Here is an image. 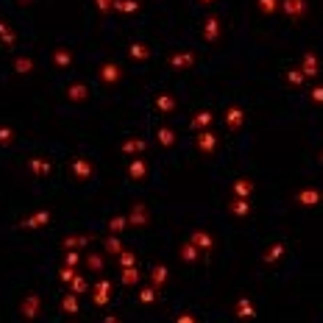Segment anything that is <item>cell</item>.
Wrapping results in <instances>:
<instances>
[{
    "label": "cell",
    "mask_w": 323,
    "mask_h": 323,
    "mask_svg": "<svg viewBox=\"0 0 323 323\" xmlns=\"http://www.w3.org/2000/svg\"><path fill=\"white\" fill-rule=\"evenodd\" d=\"M282 12L287 17H301L306 12V0H282Z\"/></svg>",
    "instance_id": "1"
},
{
    "label": "cell",
    "mask_w": 323,
    "mask_h": 323,
    "mask_svg": "<svg viewBox=\"0 0 323 323\" xmlns=\"http://www.w3.org/2000/svg\"><path fill=\"white\" fill-rule=\"evenodd\" d=\"M100 78H104L106 84H114V81H120V78H123V72L117 70L114 64H104V67H100Z\"/></svg>",
    "instance_id": "2"
},
{
    "label": "cell",
    "mask_w": 323,
    "mask_h": 323,
    "mask_svg": "<svg viewBox=\"0 0 323 323\" xmlns=\"http://www.w3.org/2000/svg\"><path fill=\"white\" fill-rule=\"evenodd\" d=\"M72 173H76L78 178H90V176H92V164L86 159H76V162H72Z\"/></svg>",
    "instance_id": "3"
},
{
    "label": "cell",
    "mask_w": 323,
    "mask_h": 323,
    "mask_svg": "<svg viewBox=\"0 0 323 323\" xmlns=\"http://www.w3.org/2000/svg\"><path fill=\"white\" fill-rule=\"evenodd\" d=\"M114 8L120 14H134V12H140V3L136 0H114Z\"/></svg>",
    "instance_id": "4"
},
{
    "label": "cell",
    "mask_w": 323,
    "mask_h": 323,
    "mask_svg": "<svg viewBox=\"0 0 323 323\" xmlns=\"http://www.w3.org/2000/svg\"><path fill=\"white\" fill-rule=\"evenodd\" d=\"M48 220H50V214H48V212H39V214H34V218H28L22 226H26V228H39V226H45Z\"/></svg>",
    "instance_id": "5"
},
{
    "label": "cell",
    "mask_w": 323,
    "mask_h": 323,
    "mask_svg": "<svg viewBox=\"0 0 323 323\" xmlns=\"http://www.w3.org/2000/svg\"><path fill=\"white\" fill-rule=\"evenodd\" d=\"M218 34H220V22H218V17H209L206 20V31H204V36L212 42V39H218Z\"/></svg>",
    "instance_id": "6"
},
{
    "label": "cell",
    "mask_w": 323,
    "mask_h": 323,
    "mask_svg": "<svg viewBox=\"0 0 323 323\" xmlns=\"http://www.w3.org/2000/svg\"><path fill=\"white\" fill-rule=\"evenodd\" d=\"M22 312H26V318H36V312H39V298H36V296H28V301H26V306H22Z\"/></svg>",
    "instance_id": "7"
},
{
    "label": "cell",
    "mask_w": 323,
    "mask_h": 323,
    "mask_svg": "<svg viewBox=\"0 0 323 323\" xmlns=\"http://www.w3.org/2000/svg\"><path fill=\"white\" fill-rule=\"evenodd\" d=\"M214 142H218V140H214V134H200L198 136V148L200 150H212Z\"/></svg>",
    "instance_id": "8"
},
{
    "label": "cell",
    "mask_w": 323,
    "mask_h": 323,
    "mask_svg": "<svg viewBox=\"0 0 323 323\" xmlns=\"http://www.w3.org/2000/svg\"><path fill=\"white\" fill-rule=\"evenodd\" d=\"M0 39H3V45H14V42H17L14 31H12L8 26H3V22H0Z\"/></svg>",
    "instance_id": "9"
},
{
    "label": "cell",
    "mask_w": 323,
    "mask_h": 323,
    "mask_svg": "<svg viewBox=\"0 0 323 323\" xmlns=\"http://www.w3.org/2000/svg\"><path fill=\"white\" fill-rule=\"evenodd\" d=\"M192 62H195L192 53H178V56H173V67H187V64H192Z\"/></svg>",
    "instance_id": "10"
},
{
    "label": "cell",
    "mask_w": 323,
    "mask_h": 323,
    "mask_svg": "<svg viewBox=\"0 0 323 323\" xmlns=\"http://www.w3.org/2000/svg\"><path fill=\"white\" fill-rule=\"evenodd\" d=\"M240 126H242V112L228 109V128H240Z\"/></svg>",
    "instance_id": "11"
},
{
    "label": "cell",
    "mask_w": 323,
    "mask_h": 323,
    "mask_svg": "<svg viewBox=\"0 0 323 323\" xmlns=\"http://www.w3.org/2000/svg\"><path fill=\"white\" fill-rule=\"evenodd\" d=\"M209 123H212V114H209V112H200V114L192 120V128H206Z\"/></svg>",
    "instance_id": "12"
},
{
    "label": "cell",
    "mask_w": 323,
    "mask_h": 323,
    "mask_svg": "<svg viewBox=\"0 0 323 323\" xmlns=\"http://www.w3.org/2000/svg\"><path fill=\"white\" fill-rule=\"evenodd\" d=\"M14 67H17L20 76H28V72L34 70V62H31V58H17V64H14Z\"/></svg>",
    "instance_id": "13"
},
{
    "label": "cell",
    "mask_w": 323,
    "mask_h": 323,
    "mask_svg": "<svg viewBox=\"0 0 323 323\" xmlns=\"http://www.w3.org/2000/svg\"><path fill=\"white\" fill-rule=\"evenodd\" d=\"M31 170H34V173H39V176H45L48 170H50V164H48L45 159H31Z\"/></svg>",
    "instance_id": "14"
},
{
    "label": "cell",
    "mask_w": 323,
    "mask_h": 323,
    "mask_svg": "<svg viewBox=\"0 0 323 323\" xmlns=\"http://www.w3.org/2000/svg\"><path fill=\"white\" fill-rule=\"evenodd\" d=\"M53 62H56L58 67H67L70 64V50H56L53 53Z\"/></svg>",
    "instance_id": "15"
},
{
    "label": "cell",
    "mask_w": 323,
    "mask_h": 323,
    "mask_svg": "<svg viewBox=\"0 0 323 323\" xmlns=\"http://www.w3.org/2000/svg\"><path fill=\"white\" fill-rule=\"evenodd\" d=\"M195 246H200V248H212V237L209 234H204V232H195Z\"/></svg>",
    "instance_id": "16"
},
{
    "label": "cell",
    "mask_w": 323,
    "mask_h": 323,
    "mask_svg": "<svg viewBox=\"0 0 323 323\" xmlns=\"http://www.w3.org/2000/svg\"><path fill=\"white\" fill-rule=\"evenodd\" d=\"M256 6L262 8L265 14H273L278 8V0H256Z\"/></svg>",
    "instance_id": "17"
},
{
    "label": "cell",
    "mask_w": 323,
    "mask_h": 323,
    "mask_svg": "<svg viewBox=\"0 0 323 323\" xmlns=\"http://www.w3.org/2000/svg\"><path fill=\"white\" fill-rule=\"evenodd\" d=\"M106 301H109V284H100L98 287V296H95V304H106Z\"/></svg>",
    "instance_id": "18"
},
{
    "label": "cell",
    "mask_w": 323,
    "mask_h": 323,
    "mask_svg": "<svg viewBox=\"0 0 323 323\" xmlns=\"http://www.w3.org/2000/svg\"><path fill=\"white\" fill-rule=\"evenodd\" d=\"M142 148H145L142 140H131V142H126V145H123L126 154H136V150H142Z\"/></svg>",
    "instance_id": "19"
},
{
    "label": "cell",
    "mask_w": 323,
    "mask_h": 323,
    "mask_svg": "<svg viewBox=\"0 0 323 323\" xmlns=\"http://www.w3.org/2000/svg\"><path fill=\"white\" fill-rule=\"evenodd\" d=\"M131 56H134V58H148L150 50L145 45H131Z\"/></svg>",
    "instance_id": "20"
},
{
    "label": "cell",
    "mask_w": 323,
    "mask_h": 323,
    "mask_svg": "<svg viewBox=\"0 0 323 323\" xmlns=\"http://www.w3.org/2000/svg\"><path fill=\"white\" fill-rule=\"evenodd\" d=\"M318 198H320V195H318V192H312V190H310V192H301V204H306V206H315V204H318Z\"/></svg>",
    "instance_id": "21"
},
{
    "label": "cell",
    "mask_w": 323,
    "mask_h": 323,
    "mask_svg": "<svg viewBox=\"0 0 323 323\" xmlns=\"http://www.w3.org/2000/svg\"><path fill=\"white\" fill-rule=\"evenodd\" d=\"M70 98H72V100H84V98H86V86H70Z\"/></svg>",
    "instance_id": "22"
},
{
    "label": "cell",
    "mask_w": 323,
    "mask_h": 323,
    "mask_svg": "<svg viewBox=\"0 0 323 323\" xmlns=\"http://www.w3.org/2000/svg\"><path fill=\"white\" fill-rule=\"evenodd\" d=\"M131 176H134V178H142V176H145V162L136 159L134 164H131Z\"/></svg>",
    "instance_id": "23"
},
{
    "label": "cell",
    "mask_w": 323,
    "mask_h": 323,
    "mask_svg": "<svg viewBox=\"0 0 323 323\" xmlns=\"http://www.w3.org/2000/svg\"><path fill=\"white\" fill-rule=\"evenodd\" d=\"M159 142H162V145H173V142H176V136H173V131H168V128H162V131H159Z\"/></svg>",
    "instance_id": "24"
},
{
    "label": "cell",
    "mask_w": 323,
    "mask_h": 323,
    "mask_svg": "<svg viewBox=\"0 0 323 323\" xmlns=\"http://www.w3.org/2000/svg\"><path fill=\"white\" fill-rule=\"evenodd\" d=\"M173 106H176V100H173L170 95H162V98H159V109H162V112H170Z\"/></svg>",
    "instance_id": "25"
},
{
    "label": "cell",
    "mask_w": 323,
    "mask_h": 323,
    "mask_svg": "<svg viewBox=\"0 0 323 323\" xmlns=\"http://www.w3.org/2000/svg\"><path fill=\"white\" fill-rule=\"evenodd\" d=\"M131 220H134V223H148V212H145L142 206H134V218Z\"/></svg>",
    "instance_id": "26"
},
{
    "label": "cell",
    "mask_w": 323,
    "mask_h": 323,
    "mask_svg": "<svg viewBox=\"0 0 323 323\" xmlns=\"http://www.w3.org/2000/svg\"><path fill=\"white\" fill-rule=\"evenodd\" d=\"M14 140V131L12 128H0V145H8Z\"/></svg>",
    "instance_id": "27"
},
{
    "label": "cell",
    "mask_w": 323,
    "mask_h": 323,
    "mask_svg": "<svg viewBox=\"0 0 323 323\" xmlns=\"http://www.w3.org/2000/svg\"><path fill=\"white\" fill-rule=\"evenodd\" d=\"M282 254H284V248H282V246H273L270 251L265 254V259H268V262H273V259H276V256H282Z\"/></svg>",
    "instance_id": "28"
},
{
    "label": "cell",
    "mask_w": 323,
    "mask_h": 323,
    "mask_svg": "<svg viewBox=\"0 0 323 323\" xmlns=\"http://www.w3.org/2000/svg\"><path fill=\"white\" fill-rule=\"evenodd\" d=\"M234 190H237V195H248V192H251V184H248V181H237Z\"/></svg>",
    "instance_id": "29"
},
{
    "label": "cell",
    "mask_w": 323,
    "mask_h": 323,
    "mask_svg": "<svg viewBox=\"0 0 323 323\" xmlns=\"http://www.w3.org/2000/svg\"><path fill=\"white\" fill-rule=\"evenodd\" d=\"M304 64H306V76H315L318 64H315V56H312V53H310V56H306V62H304Z\"/></svg>",
    "instance_id": "30"
},
{
    "label": "cell",
    "mask_w": 323,
    "mask_h": 323,
    "mask_svg": "<svg viewBox=\"0 0 323 323\" xmlns=\"http://www.w3.org/2000/svg\"><path fill=\"white\" fill-rule=\"evenodd\" d=\"M109 228H112V232H123V228H126V220H123V218H114V220L109 223Z\"/></svg>",
    "instance_id": "31"
},
{
    "label": "cell",
    "mask_w": 323,
    "mask_h": 323,
    "mask_svg": "<svg viewBox=\"0 0 323 323\" xmlns=\"http://www.w3.org/2000/svg\"><path fill=\"white\" fill-rule=\"evenodd\" d=\"M64 246H67V248H78V246H86V237H72V240H67Z\"/></svg>",
    "instance_id": "32"
},
{
    "label": "cell",
    "mask_w": 323,
    "mask_h": 323,
    "mask_svg": "<svg viewBox=\"0 0 323 323\" xmlns=\"http://www.w3.org/2000/svg\"><path fill=\"white\" fill-rule=\"evenodd\" d=\"M136 278H140V276H136V270H131V268L123 273V282H126V284H134Z\"/></svg>",
    "instance_id": "33"
},
{
    "label": "cell",
    "mask_w": 323,
    "mask_h": 323,
    "mask_svg": "<svg viewBox=\"0 0 323 323\" xmlns=\"http://www.w3.org/2000/svg\"><path fill=\"white\" fill-rule=\"evenodd\" d=\"M292 81V84H301V81H304V72L301 70H290V76H287Z\"/></svg>",
    "instance_id": "34"
},
{
    "label": "cell",
    "mask_w": 323,
    "mask_h": 323,
    "mask_svg": "<svg viewBox=\"0 0 323 323\" xmlns=\"http://www.w3.org/2000/svg\"><path fill=\"white\" fill-rule=\"evenodd\" d=\"M164 278H168V273H164V268H156V270H154V282H156V284H162Z\"/></svg>",
    "instance_id": "35"
},
{
    "label": "cell",
    "mask_w": 323,
    "mask_h": 323,
    "mask_svg": "<svg viewBox=\"0 0 323 323\" xmlns=\"http://www.w3.org/2000/svg\"><path fill=\"white\" fill-rule=\"evenodd\" d=\"M98 3V8L100 12H109V8H114V0H95Z\"/></svg>",
    "instance_id": "36"
},
{
    "label": "cell",
    "mask_w": 323,
    "mask_h": 323,
    "mask_svg": "<svg viewBox=\"0 0 323 323\" xmlns=\"http://www.w3.org/2000/svg\"><path fill=\"white\" fill-rule=\"evenodd\" d=\"M181 256H184V259H195V256H198V251H195L192 246H184V251H181Z\"/></svg>",
    "instance_id": "37"
},
{
    "label": "cell",
    "mask_w": 323,
    "mask_h": 323,
    "mask_svg": "<svg viewBox=\"0 0 323 323\" xmlns=\"http://www.w3.org/2000/svg\"><path fill=\"white\" fill-rule=\"evenodd\" d=\"M234 212H237V214H248V204H246V200L234 204Z\"/></svg>",
    "instance_id": "38"
},
{
    "label": "cell",
    "mask_w": 323,
    "mask_h": 323,
    "mask_svg": "<svg viewBox=\"0 0 323 323\" xmlns=\"http://www.w3.org/2000/svg\"><path fill=\"white\" fill-rule=\"evenodd\" d=\"M90 268H92V270H100V268H104L100 256H90Z\"/></svg>",
    "instance_id": "39"
},
{
    "label": "cell",
    "mask_w": 323,
    "mask_h": 323,
    "mask_svg": "<svg viewBox=\"0 0 323 323\" xmlns=\"http://www.w3.org/2000/svg\"><path fill=\"white\" fill-rule=\"evenodd\" d=\"M62 278H64V282H72V278H76V270H72V268H64V270H62Z\"/></svg>",
    "instance_id": "40"
},
{
    "label": "cell",
    "mask_w": 323,
    "mask_h": 323,
    "mask_svg": "<svg viewBox=\"0 0 323 323\" xmlns=\"http://www.w3.org/2000/svg\"><path fill=\"white\" fill-rule=\"evenodd\" d=\"M72 290H76V292H84V290H86V284L81 282V278H72Z\"/></svg>",
    "instance_id": "41"
},
{
    "label": "cell",
    "mask_w": 323,
    "mask_h": 323,
    "mask_svg": "<svg viewBox=\"0 0 323 323\" xmlns=\"http://www.w3.org/2000/svg\"><path fill=\"white\" fill-rule=\"evenodd\" d=\"M76 306H78V304H76V298L70 296V298L64 301V310H67V312H76Z\"/></svg>",
    "instance_id": "42"
},
{
    "label": "cell",
    "mask_w": 323,
    "mask_h": 323,
    "mask_svg": "<svg viewBox=\"0 0 323 323\" xmlns=\"http://www.w3.org/2000/svg\"><path fill=\"white\" fill-rule=\"evenodd\" d=\"M106 246H109V251H112V254H117V251H120V242H117V240H109Z\"/></svg>",
    "instance_id": "43"
},
{
    "label": "cell",
    "mask_w": 323,
    "mask_h": 323,
    "mask_svg": "<svg viewBox=\"0 0 323 323\" xmlns=\"http://www.w3.org/2000/svg\"><path fill=\"white\" fill-rule=\"evenodd\" d=\"M123 265H126V268L134 265V256H131V254H123Z\"/></svg>",
    "instance_id": "44"
},
{
    "label": "cell",
    "mask_w": 323,
    "mask_h": 323,
    "mask_svg": "<svg viewBox=\"0 0 323 323\" xmlns=\"http://www.w3.org/2000/svg\"><path fill=\"white\" fill-rule=\"evenodd\" d=\"M140 298H142V301H154L156 296H154V290H145V292H142V296H140Z\"/></svg>",
    "instance_id": "45"
},
{
    "label": "cell",
    "mask_w": 323,
    "mask_h": 323,
    "mask_svg": "<svg viewBox=\"0 0 323 323\" xmlns=\"http://www.w3.org/2000/svg\"><path fill=\"white\" fill-rule=\"evenodd\" d=\"M312 100H318V104H320V100H323V90H315V92H312Z\"/></svg>",
    "instance_id": "46"
},
{
    "label": "cell",
    "mask_w": 323,
    "mask_h": 323,
    "mask_svg": "<svg viewBox=\"0 0 323 323\" xmlns=\"http://www.w3.org/2000/svg\"><path fill=\"white\" fill-rule=\"evenodd\" d=\"M181 323H192V318H181Z\"/></svg>",
    "instance_id": "47"
},
{
    "label": "cell",
    "mask_w": 323,
    "mask_h": 323,
    "mask_svg": "<svg viewBox=\"0 0 323 323\" xmlns=\"http://www.w3.org/2000/svg\"><path fill=\"white\" fill-rule=\"evenodd\" d=\"M200 3H212V0H200Z\"/></svg>",
    "instance_id": "48"
}]
</instances>
